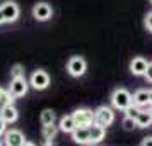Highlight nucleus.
Masks as SVG:
<instances>
[{"mask_svg": "<svg viewBox=\"0 0 152 146\" xmlns=\"http://www.w3.org/2000/svg\"><path fill=\"white\" fill-rule=\"evenodd\" d=\"M0 117L4 119L7 124H12V122H15L17 117H19V111L14 107V104H9V105H5V107L0 109Z\"/></svg>", "mask_w": 152, "mask_h": 146, "instance_id": "nucleus-13", "label": "nucleus"}, {"mask_svg": "<svg viewBox=\"0 0 152 146\" xmlns=\"http://www.w3.org/2000/svg\"><path fill=\"white\" fill-rule=\"evenodd\" d=\"M39 121H41L43 126L53 124V122H55V112L51 111V109H45V111L41 112V116H39Z\"/></svg>", "mask_w": 152, "mask_h": 146, "instance_id": "nucleus-18", "label": "nucleus"}, {"mask_svg": "<svg viewBox=\"0 0 152 146\" xmlns=\"http://www.w3.org/2000/svg\"><path fill=\"white\" fill-rule=\"evenodd\" d=\"M89 134H91V145H97L101 143L106 136V127L104 126H99L96 122H92L89 126Z\"/></svg>", "mask_w": 152, "mask_h": 146, "instance_id": "nucleus-11", "label": "nucleus"}, {"mask_svg": "<svg viewBox=\"0 0 152 146\" xmlns=\"http://www.w3.org/2000/svg\"><path fill=\"white\" fill-rule=\"evenodd\" d=\"M5 22V19H4V14H2V10H0V24H4Z\"/></svg>", "mask_w": 152, "mask_h": 146, "instance_id": "nucleus-27", "label": "nucleus"}, {"mask_svg": "<svg viewBox=\"0 0 152 146\" xmlns=\"http://www.w3.org/2000/svg\"><path fill=\"white\" fill-rule=\"evenodd\" d=\"M135 121H137V127H149L152 124V111H140Z\"/></svg>", "mask_w": 152, "mask_h": 146, "instance_id": "nucleus-16", "label": "nucleus"}, {"mask_svg": "<svg viewBox=\"0 0 152 146\" xmlns=\"http://www.w3.org/2000/svg\"><path fill=\"white\" fill-rule=\"evenodd\" d=\"M149 104H151V107H152V88L149 90Z\"/></svg>", "mask_w": 152, "mask_h": 146, "instance_id": "nucleus-26", "label": "nucleus"}, {"mask_svg": "<svg viewBox=\"0 0 152 146\" xmlns=\"http://www.w3.org/2000/svg\"><path fill=\"white\" fill-rule=\"evenodd\" d=\"M29 83H31V87L36 88V90H45V88L50 85V75L45 71V70H36L34 73L31 75Z\"/></svg>", "mask_w": 152, "mask_h": 146, "instance_id": "nucleus-4", "label": "nucleus"}, {"mask_svg": "<svg viewBox=\"0 0 152 146\" xmlns=\"http://www.w3.org/2000/svg\"><path fill=\"white\" fill-rule=\"evenodd\" d=\"M10 75H12V78L24 77V66H22V65H14L12 70H10Z\"/></svg>", "mask_w": 152, "mask_h": 146, "instance_id": "nucleus-20", "label": "nucleus"}, {"mask_svg": "<svg viewBox=\"0 0 152 146\" xmlns=\"http://www.w3.org/2000/svg\"><path fill=\"white\" fill-rule=\"evenodd\" d=\"M151 4H152V0H151Z\"/></svg>", "mask_w": 152, "mask_h": 146, "instance_id": "nucleus-29", "label": "nucleus"}, {"mask_svg": "<svg viewBox=\"0 0 152 146\" xmlns=\"http://www.w3.org/2000/svg\"><path fill=\"white\" fill-rule=\"evenodd\" d=\"M149 82L152 83V63H149V66H147V71H145V75H144Z\"/></svg>", "mask_w": 152, "mask_h": 146, "instance_id": "nucleus-23", "label": "nucleus"}, {"mask_svg": "<svg viewBox=\"0 0 152 146\" xmlns=\"http://www.w3.org/2000/svg\"><path fill=\"white\" fill-rule=\"evenodd\" d=\"M133 104L138 105V107H147L149 104V90H144V88H140L133 93Z\"/></svg>", "mask_w": 152, "mask_h": 146, "instance_id": "nucleus-15", "label": "nucleus"}, {"mask_svg": "<svg viewBox=\"0 0 152 146\" xmlns=\"http://www.w3.org/2000/svg\"><path fill=\"white\" fill-rule=\"evenodd\" d=\"M151 111H152V107H151Z\"/></svg>", "mask_w": 152, "mask_h": 146, "instance_id": "nucleus-30", "label": "nucleus"}, {"mask_svg": "<svg viewBox=\"0 0 152 146\" xmlns=\"http://www.w3.org/2000/svg\"><path fill=\"white\" fill-rule=\"evenodd\" d=\"M4 138H5V145L9 146H22L26 145V138L19 129H10V131L4 132Z\"/></svg>", "mask_w": 152, "mask_h": 146, "instance_id": "nucleus-9", "label": "nucleus"}, {"mask_svg": "<svg viewBox=\"0 0 152 146\" xmlns=\"http://www.w3.org/2000/svg\"><path fill=\"white\" fill-rule=\"evenodd\" d=\"M51 14H53V9H51V5L50 4H46V2H39V4H36L34 9H33V15H34L36 21H48L50 17H51Z\"/></svg>", "mask_w": 152, "mask_h": 146, "instance_id": "nucleus-8", "label": "nucleus"}, {"mask_svg": "<svg viewBox=\"0 0 152 146\" xmlns=\"http://www.w3.org/2000/svg\"><path fill=\"white\" fill-rule=\"evenodd\" d=\"M140 107L138 105H135V104H132L128 109H125V116H128V117H132V119H137V116L140 114Z\"/></svg>", "mask_w": 152, "mask_h": 146, "instance_id": "nucleus-19", "label": "nucleus"}, {"mask_svg": "<svg viewBox=\"0 0 152 146\" xmlns=\"http://www.w3.org/2000/svg\"><path fill=\"white\" fill-rule=\"evenodd\" d=\"M58 126H55V122L53 124H46L43 126V138L46 139V141H51V139H55L56 132H58Z\"/></svg>", "mask_w": 152, "mask_h": 146, "instance_id": "nucleus-17", "label": "nucleus"}, {"mask_svg": "<svg viewBox=\"0 0 152 146\" xmlns=\"http://www.w3.org/2000/svg\"><path fill=\"white\" fill-rule=\"evenodd\" d=\"M0 10H2V14H4L5 22H15L17 17H19V5H17L15 2H12V0L5 2V4L0 7Z\"/></svg>", "mask_w": 152, "mask_h": 146, "instance_id": "nucleus-6", "label": "nucleus"}, {"mask_svg": "<svg viewBox=\"0 0 152 146\" xmlns=\"http://www.w3.org/2000/svg\"><path fill=\"white\" fill-rule=\"evenodd\" d=\"M86 70H87V63L80 56H72L69 60V63H67V71L75 78L82 77L84 73H86Z\"/></svg>", "mask_w": 152, "mask_h": 146, "instance_id": "nucleus-3", "label": "nucleus"}, {"mask_svg": "<svg viewBox=\"0 0 152 146\" xmlns=\"http://www.w3.org/2000/svg\"><path fill=\"white\" fill-rule=\"evenodd\" d=\"M145 27L152 32V12H149V14H147V17H145Z\"/></svg>", "mask_w": 152, "mask_h": 146, "instance_id": "nucleus-22", "label": "nucleus"}, {"mask_svg": "<svg viewBox=\"0 0 152 146\" xmlns=\"http://www.w3.org/2000/svg\"><path fill=\"white\" fill-rule=\"evenodd\" d=\"M111 102H113V107L118 109V111H125L128 109L132 104H133V95L126 88H116L111 95Z\"/></svg>", "mask_w": 152, "mask_h": 146, "instance_id": "nucleus-1", "label": "nucleus"}, {"mask_svg": "<svg viewBox=\"0 0 152 146\" xmlns=\"http://www.w3.org/2000/svg\"><path fill=\"white\" fill-rule=\"evenodd\" d=\"M147 66H149V61H147L145 58L137 56V58H133V60H132V63H130V71L133 73V75L140 77V75H145Z\"/></svg>", "mask_w": 152, "mask_h": 146, "instance_id": "nucleus-12", "label": "nucleus"}, {"mask_svg": "<svg viewBox=\"0 0 152 146\" xmlns=\"http://www.w3.org/2000/svg\"><path fill=\"white\" fill-rule=\"evenodd\" d=\"M72 139L79 145H91V134L89 126H77L72 131Z\"/></svg>", "mask_w": 152, "mask_h": 146, "instance_id": "nucleus-10", "label": "nucleus"}, {"mask_svg": "<svg viewBox=\"0 0 152 146\" xmlns=\"http://www.w3.org/2000/svg\"><path fill=\"white\" fill-rule=\"evenodd\" d=\"M28 82H26V78L24 77H17V78H12V82H10V87H9V92L14 95L15 99L19 97H24L26 93H28Z\"/></svg>", "mask_w": 152, "mask_h": 146, "instance_id": "nucleus-5", "label": "nucleus"}, {"mask_svg": "<svg viewBox=\"0 0 152 146\" xmlns=\"http://www.w3.org/2000/svg\"><path fill=\"white\" fill-rule=\"evenodd\" d=\"M113 121H115V112L108 105H101V107H97L94 111V122L96 124L108 127V126L113 124Z\"/></svg>", "mask_w": 152, "mask_h": 146, "instance_id": "nucleus-2", "label": "nucleus"}, {"mask_svg": "<svg viewBox=\"0 0 152 146\" xmlns=\"http://www.w3.org/2000/svg\"><path fill=\"white\" fill-rule=\"evenodd\" d=\"M72 116L75 119L77 126H91L94 122V111L91 109H77Z\"/></svg>", "mask_w": 152, "mask_h": 146, "instance_id": "nucleus-7", "label": "nucleus"}, {"mask_svg": "<svg viewBox=\"0 0 152 146\" xmlns=\"http://www.w3.org/2000/svg\"><path fill=\"white\" fill-rule=\"evenodd\" d=\"M123 127L126 129V131H132L133 127H137V121H135V119H132V117H128V116H125V119H123Z\"/></svg>", "mask_w": 152, "mask_h": 146, "instance_id": "nucleus-21", "label": "nucleus"}, {"mask_svg": "<svg viewBox=\"0 0 152 146\" xmlns=\"http://www.w3.org/2000/svg\"><path fill=\"white\" fill-rule=\"evenodd\" d=\"M2 92H4V88H0V95H2Z\"/></svg>", "mask_w": 152, "mask_h": 146, "instance_id": "nucleus-28", "label": "nucleus"}, {"mask_svg": "<svg viewBox=\"0 0 152 146\" xmlns=\"http://www.w3.org/2000/svg\"><path fill=\"white\" fill-rule=\"evenodd\" d=\"M58 127H60V131H62V132H70V134H72V131L77 127L74 116H72V114H70V116H63V117L60 119Z\"/></svg>", "mask_w": 152, "mask_h": 146, "instance_id": "nucleus-14", "label": "nucleus"}, {"mask_svg": "<svg viewBox=\"0 0 152 146\" xmlns=\"http://www.w3.org/2000/svg\"><path fill=\"white\" fill-rule=\"evenodd\" d=\"M5 126H7V122H5L4 119L0 117V136H2L4 132H5Z\"/></svg>", "mask_w": 152, "mask_h": 146, "instance_id": "nucleus-25", "label": "nucleus"}, {"mask_svg": "<svg viewBox=\"0 0 152 146\" xmlns=\"http://www.w3.org/2000/svg\"><path fill=\"white\" fill-rule=\"evenodd\" d=\"M140 145H142V146H152V136H149V138H144Z\"/></svg>", "mask_w": 152, "mask_h": 146, "instance_id": "nucleus-24", "label": "nucleus"}]
</instances>
